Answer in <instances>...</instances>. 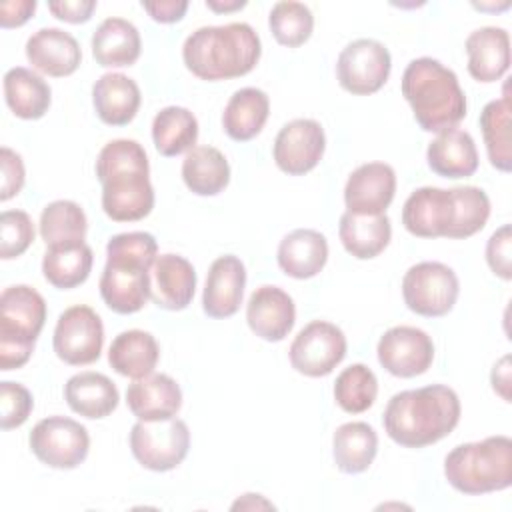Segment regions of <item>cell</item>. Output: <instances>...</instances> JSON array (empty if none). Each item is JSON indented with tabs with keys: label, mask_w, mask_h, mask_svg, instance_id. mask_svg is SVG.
<instances>
[{
	"label": "cell",
	"mask_w": 512,
	"mask_h": 512,
	"mask_svg": "<svg viewBox=\"0 0 512 512\" xmlns=\"http://www.w3.org/2000/svg\"><path fill=\"white\" fill-rule=\"evenodd\" d=\"M96 178L102 184V210L114 222H136L154 208L150 164L140 142L116 138L104 144L96 158Z\"/></svg>",
	"instance_id": "1"
},
{
	"label": "cell",
	"mask_w": 512,
	"mask_h": 512,
	"mask_svg": "<svg viewBox=\"0 0 512 512\" xmlns=\"http://www.w3.org/2000/svg\"><path fill=\"white\" fill-rule=\"evenodd\" d=\"M460 398L444 384L396 392L382 416L390 440L404 448H424L446 438L460 422Z\"/></svg>",
	"instance_id": "2"
},
{
	"label": "cell",
	"mask_w": 512,
	"mask_h": 512,
	"mask_svg": "<svg viewBox=\"0 0 512 512\" xmlns=\"http://www.w3.org/2000/svg\"><path fill=\"white\" fill-rule=\"evenodd\" d=\"M260 54V36L246 22L202 26L188 34L182 44L186 68L208 82L230 80L252 72Z\"/></svg>",
	"instance_id": "3"
},
{
	"label": "cell",
	"mask_w": 512,
	"mask_h": 512,
	"mask_svg": "<svg viewBox=\"0 0 512 512\" xmlns=\"http://www.w3.org/2000/svg\"><path fill=\"white\" fill-rule=\"evenodd\" d=\"M158 256L150 232H122L106 244L100 296L116 314H134L150 298V268Z\"/></svg>",
	"instance_id": "4"
},
{
	"label": "cell",
	"mask_w": 512,
	"mask_h": 512,
	"mask_svg": "<svg viewBox=\"0 0 512 512\" xmlns=\"http://www.w3.org/2000/svg\"><path fill=\"white\" fill-rule=\"evenodd\" d=\"M402 96L412 108L418 126L426 132L456 128L466 116V96L454 70L440 60L414 58L402 74Z\"/></svg>",
	"instance_id": "5"
},
{
	"label": "cell",
	"mask_w": 512,
	"mask_h": 512,
	"mask_svg": "<svg viewBox=\"0 0 512 512\" xmlns=\"http://www.w3.org/2000/svg\"><path fill=\"white\" fill-rule=\"evenodd\" d=\"M448 484L468 496L506 490L512 484V440L488 436L452 448L444 458Z\"/></svg>",
	"instance_id": "6"
},
{
	"label": "cell",
	"mask_w": 512,
	"mask_h": 512,
	"mask_svg": "<svg viewBox=\"0 0 512 512\" xmlns=\"http://www.w3.org/2000/svg\"><path fill=\"white\" fill-rule=\"evenodd\" d=\"M46 322V300L26 284L8 286L0 294V370L24 366Z\"/></svg>",
	"instance_id": "7"
},
{
	"label": "cell",
	"mask_w": 512,
	"mask_h": 512,
	"mask_svg": "<svg viewBox=\"0 0 512 512\" xmlns=\"http://www.w3.org/2000/svg\"><path fill=\"white\" fill-rule=\"evenodd\" d=\"M190 448V430L180 418L138 420L130 430V450L140 466L168 472L182 464Z\"/></svg>",
	"instance_id": "8"
},
{
	"label": "cell",
	"mask_w": 512,
	"mask_h": 512,
	"mask_svg": "<svg viewBox=\"0 0 512 512\" xmlns=\"http://www.w3.org/2000/svg\"><path fill=\"white\" fill-rule=\"evenodd\" d=\"M460 292L456 272L436 260L410 266L402 278V298L408 310L420 316L438 318L448 314Z\"/></svg>",
	"instance_id": "9"
},
{
	"label": "cell",
	"mask_w": 512,
	"mask_h": 512,
	"mask_svg": "<svg viewBox=\"0 0 512 512\" xmlns=\"http://www.w3.org/2000/svg\"><path fill=\"white\" fill-rule=\"evenodd\" d=\"M34 456L58 470H72L80 466L90 450V436L86 426L66 416H48L36 422L28 436Z\"/></svg>",
	"instance_id": "10"
},
{
	"label": "cell",
	"mask_w": 512,
	"mask_h": 512,
	"mask_svg": "<svg viewBox=\"0 0 512 512\" xmlns=\"http://www.w3.org/2000/svg\"><path fill=\"white\" fill-rule=\"evenodd\" d=\"M52 346L64 364L86 366L96 362L104 346L102 318L86 304L66 308L58 316Z\"/></svg>",
	"instance_id": "11"
},
{
	"label": "cell",
	"mask_w": 512,
	"mask_h": 512,
	"mask_svg": "<svg viewBox=\"0 0 512 512\" xmlns=\"http://www.w3.org/2000/svg\"><path fill=\"white\" fill-rule=\"evenodd\" d=\"M392 68L388 48L374 38H358L342 48L336 60L338 84L356 96L378 92Z\"/></svg>",
	"instance_id": "12"
},
{
	"label": "cell",
	"mask_w": 512,
	"mask_h": 512,
	"mask_svg": "<svg viewBox=\"0 0 512 512\" xmlns=\"http://www.w3.org/2000/svg\"><path fill=\"white\" fill-rule=\"evenodd\" d=\"M344 332L326 320H312L292 340L288 358L296 372L320 378L328 376L346 356Z\"/></svg>",
	"instance_id": "13"
},
{
	"label": "cell",
	"mask_w": 512,
	"mask_h": 512,
	"mask_svg": "<svg viewBox=\"0 0 512 512\" xmlns=\"http://www.w3.org/2000/svg\"><path fill=\"white\" fill-rule=\"evenodd\" d=\"M380 366L398 378L424 374L434 360L432 338L416 326H392L376 346Z\"/></svg>",
	"instance_id": "14"
},
{
	"label": "cell",
	"mask_w": 512,
	"mask_h": 512,
	"mask_svg": "<svg viewBox=\"0 0 512 512\" xmlns=\"http://www.w3.org/2000/svg\"><path fill=\"white\" fill-rule=\"evenodd\" d=\"M326 150V134L320 122L296 118L286 122L276 134L272 156L276 166L288 176H302L318 166Z\"/></svg>",
	"instance_id": "15"
},
{
	"label": "cell",
	"mask_w": 512,
	"mask_h": 512,
	"mask_svg": "<svg viewBox=\"0 0 512 512\" xmlns=\"http://www.w3.org/2000/svg\"><path fill=\"white\" fill-rule=\"evenodd\" d=\"M454 220L452 190L422 186L402 206L404 228L418 238H448Z\"/></svg>",
	"instance_id": "16"
},
{
	"label": "cell",
	"mask_w": 512,
	"mask_h": 512,
	"mask_svg": "<svg viewBox=\"0 0 512 512\" xmlns=\"http://www.w3.org/2000/svg\"><path fill=\"white\" fill-rule=\"evenodd\" d=\"M396 192V172L386 162H366L350 172L344 204L356 214H386Z\"/></svg>",
	"instance_id": "17"
},
{
	"label": "cell",
	"mask_w": 512,
	"mask_h": 512,
	"mask_svg": "<svg viewBox=\"0 0 512 512\" xmlns=\"http://www.w3.org/2000/svg\"><path fill=\"white\" fill-rule=\"evenodd\" d=\"M246 322L250 330L266 342L284 340L296 322L292 296L280 286L264 284L256 288L246 304Z\"/></svg>",
	"instance_id": "18"
},
{
	"label": "cell",
	"mask_w": 512,
	"mask_h": 512,
	"mask_svg": "<svg viewBox=\"0 0 512 512\" xmlns=\"http://www.w3.org/2000/svg\"><path fill=\"white\" fill-rule=\"evenodd\" d=\"M246 286V268L234 254L218 256L208 270L202 310L210 318H230L238 312Z\"/></svg>",
	"instance_id": "19"
},
{
	"label": "cell",
	"mask_w": 512,
	"mask_h": 512,
	"mask_svg": "<svg viewBox=\"0 0 512 512\" xmlns=\"http://www.w3.org/2000/svg\"><path fill=\"white\" fill-rule=\"evenodd\" d=\"M196 290V270L180 254H160L150 268V300L164 310H184Z\"/></svg>",
	"instance_id": "20"
},
{
	"label": "cell",
	"mask_w": 512,
	"mask_h": 512,
	"mask_svg": "<svg viewBox=\"0 0 512 512\" xmlns=\"http://www.w3.org/2000/svg\"><path fill=\"white\" fill-rule=\"evenodd\" d=\"M26 58L42 74L64 78L78 70L82 50L78 40L62 28H40L26 40Z\"/></svg>",
	"instance_id": "21"
},
{
	"label": "cell",
	"mask_w": 512,
	"mask_h": 512,
	"mask_svg": "<svg viewBox=\"0 0 512 512\" xmlns=\"http://www.w3.org/2000/svg\"><path fill=\"white\" fill-rule=\"evenodd\" d=\"M468 74L478 82H496L510 68V36L500 26H482L466 38Z\"/></svg>",
	"instance_id": "22"
},
{
	"label": "cell",
	"mask_w": 512,
	"mask_h": 512,
	"mask_svg": "<svg viewBox=\"0 0 512 512\" xmlns=\"http://www.w3.org/2000/svg\"><path fill=\"white\" fill-rule=\"evenodd\" d=\"M280 270L296 280H306L322 272L328 260V240L312 228H296L288 232L276 252Z\"/></svg>",
	"instance_id": "23"
},
{
	"label": "cell",
	"mask_w": 512,
	"mask_h": 512,
	"mask_svg": "<svg viewBox=\"0 0 512 512\" xmlns=\"http://www.w3.org/2000/svg\"><path fill=\"white\" fill-rule=\"evenodd\" d=\"M126 404L138 420H166L178 414L182 390L172 376L150 374L128 386Z\"/></svg>",
	"instance_id": "24"
},
{
	"label": "cell",
	"mask_w": 512,
	"mask_h": 512,
	"mask_svg": "<svg viewBox=\"0 0 512 512\" xmlns=\"http://www.w3.org/2000/svg\"><path fill=\"white\" fill-rule=\"evenodd\" d=\"M140 100L138 84L122 72L102 74L92 86L96 116L108 126H126L132 122L140 108Z\"/></svg>",
	"instance_id": "25"
},
{
	"label": "cell",
	"mask_w": 512,
	"mask_h": 512,
	"mask_svg": "<svg viewBox=\"0 0 512 512\" xmlns=\"http://www.w3.org/2000/svg\"><path fill=\"white\" fill-rule=\"evenodd\" d=\"M428 168L444 178H468L478 170L474 138L460 128L440 132L426 148Z\"/></svg>",
	"instance_id": "26"
},
{
	"label": "cell",
	"mask_w": 512,
	"mask_h": 512,
	"mask_svg": "<svg viewBox=\"0 0 512 512\" xmlns=\"http://www.w3.org/2000/svg\"><path fill=\"white\" fill-rule=\"evenodd\" d=\"M142 52L138 28L118 16H110L98 24L92 34V56L104 68L132 66Z\"/></svg>",
	"instance_id": "27"
},
{
	"label": "cell",
	"mask_w": 512,
	"mask_h": 512,
	"mask_svg": "<svg viewBox=\"0 0 512 512\" xmlns=\"http://www.w3.org/2000/svg\"><path fill=\"white\" fill-rule=\"evenodd\" d=\"M64 400L72 412L98 420L110 416L120 400L116 384L102 372H80L64 384Z\"/></svg>",
	"instance_id": "28"
},
{
	"label": "cell",
	"mask_w": 512,
	"mask_h": 512,
	"mask_svg": "<svg viewBox=\"0 0 512 512\" xmlns=\"http://www.w3.org/2000/svg\"><path fill=\"white\" fill-rule=\"evenodd\" d=\"M338 236L350 256L370 260L390 244L392 224L386 214H356L346 210L340 216Z\"/></svg>",
	"instance_id": "29"
},
{
	"label": "cell",
	"mask_w": 512,
	"mask_h": 512,
	"mask_svg": "<svg viewBox=\"0 0 512 512\" xmlns=\"http://www.w3.org/2000/svg\"><path fill=\"white\" fill-rule=\"evenodd\" d=\"M160 360V346L146 330H124L108 348V364L120 376L138 380L150 376Z\"/></svg>",
	"instance_id": "30"
},
{
	"label": "cell",
	"mask_w": 512,
	"mask_h": 512,
	"mask_svg": "<svg viewBox=\"0 0 512 512\" xmlns=\"http://www.w3.org/2000/svg\"><path fill=\"white\" fill-rule=\"evenodd\" d=\"M270 114V98L264 90L246 86L236 90L224 112L222 128L236 142H248L258 136Z\"/></svg>",
	"instance_id": "31"
},
{
	"label": "cell",
	"mask_w": 512,
	"mask_h": 512,
	"mask_svg": "<svg viewBox=\"0 0 512 512\" xmlns=\"http://www.w3.org/2000/svg\"><path fill=\"white\" fill-rule=\"evenodd\" d=\"M4 98L14 116L22 120H38L50 108L52 90L34 70L14 66L4 74Z\"/></svg>",
	"instance_id": "32"
},
{
	"label": "cell",
	"mask_w": 512,
	"mask_h": 512,
	"mask_svg": "<svg viewBox=\"0 0 512 512\" xmlns=\"http://www.w3.org/2000/svg\"><path fill=\"white\" fill-rule=\"evenodd\" d=\"M378 452V434L368 422H346L332 436L334 464L344 474H360L370 468Z\"/></svg>",
	"instance_id": "33"
},
{
	"label": "cell",
	"mask_w": 512,
	"mask_h": 512,
	"mask_svg": "<svg viewBox=\"0 0 512 512\" xmlns=\"http://www.w3.org/2000/svg\"><path fill=\"white\" fill-rule=\"evenodd\" d=\"M182 180L198 196H216L230 182V164L214 146H194L182 162Z\"/></svg>",
	"instance_id": "34"
},
{
	"label": "cell",
	"mask_w": 512,
	"mask_h": 512,
	"mask_svg": "<svg viewBox=\"0 0 512 512\" xmlns=\"http://www.w3.org/2000/svg\"><path fill=\"white\" fill-rule=\"evenodd\" d=\"M92 262L94 254L86 242L48 246L42 258V274L54 288L70 290L88 280Z\"/></svg>",
	"instance_id": "35"
},
{
	"label": "cell",
	"mask_w": 512,
	"mask_h": 512,
	"mask_svg": "<svg viewBox=\"0 0 512 512\" xmlns=\"http://www.w3.org/2000/svg\"><path fill=\"white\" fill-rule=\"evenodd\" d=\"M152 140L168 158L190 152L198 140V120L184 106H166L152 120Z\"/></svg>",
	"instance_id": "36"
},
{
	"label": "cell",
	"mask_w": 512,
	"mask_h": 512,
	"mask_svg": "<svg viewBox=\"0 0 512 512\" xmlns=\"http://www.w3.org/2000/svg\"><path fill=\"white\" fill-rule=\"evenodd\" d=\"M512 102L510 94L488 102L480 112V128L486 144V154L490 164L500 172H510L512 168V140H510V124H512Z\"/></svg>",
	"instance_id": "37"
},
{
	"label": "cell",
	"mask_w": 512,
	"mask_h": 512,
	"mask_svg": "<svg viewBox=\"0 0 512 512\" xmlns=\"http://www.w3.org/2000/svg\"><path fill=\"white\" fill-rule=\"evenodd\" d=\"M40 236L46 246L84 242L88 220L80 204L72 200H54L40 214Z\"/></svg>",
	"instance_id": "38"
},
{
	"label": "cell",
	"mask_w": 512,
	"mask_h": 512,
	"mask_svg": "<svg viewBox=\"0 0 512 512\" xmlns=\"http://www.w3.org/2000/svg\"><path fill=\"white\" fill-rule=\"evenodd\" d=\"M378 396L376 374L366 364H350L334 382V400L348 414L366 412Z\"/></svg>",
	"instance_id": "39"
},
{
	"label": "cell",
	"mask_w": 512,
	"mask_h": 512,
	"mask_svg": "<svg viewBox=\"0 0 512 512\" xmlns=\"http://www.w3.org/2000/svg\"><path fill=\"white\" fill-rule=\"evenodd\" d=\"M268 26L278 44L288 48H298L312 36L314 16L306 4L284 0L272 6L268 16Z\"/></svg>",
	"instance_id": "40"
},
{
	"label": "cell",
	"mask_w": 512,
	"mask_h": 512,
	"mask_svg": "<svg viewBox=\"0 0 512 512\" xmlns=\"http://www.w3.org/2000/svg\"><path fill=\"white\" fill-rule=\"evenodd\" d=\"M450 190L454 198V220L448 238H470L486 226L490 216V198L478 186H456Z\"/></svg>",
	"instance_id": "41"
},
{
	"label": "cell",
	"mask_w": 512,
	"mask_h": 512,
	"mask_svg": "<svg viewBox=\"0 0 512 512\" xmlns=\"http://www.w3.org/2000/svg\"><path fill=\"white\" fill-rule=\"evenodd\" d=\"M34 242V224L24 210H4L0 214V258L22 256Z\"/></svg>",
	"instance_id": "42"
},
{
	"label": "cell",
	"mask_w": 512,
	"mask_h": 512,
	"mask_svg": "<svg viewBox=\"0 0 512 512\" xmlns=\"http://www.w3.org/2000/svg\"><path fill=\"white\" fill-rule=\"evenodd\" d=\"M34 408L30 390L18 382H0V424L2 430L22 426Z\"/></svg>",
	"instance_id": "43"
},
{
	"label": "cell",
	"mask_w": 512,
	"mask_h": 512,
	"mask_svg": "<svg viewBox=\"0 0 512 512\" xmlns=\"http://www.w3.org/2000/svg\"><path fill=\"white\" fill-rule=\"evenodd\" d=\"M486 262L490 270L502 278H512V228L510 224H502L486 242Z\"/></svg>",
	"instance_id": "44"
},
{
	"label": "cell",
	"mask_w": 512,
	"mask_h": 512,
	"mask_svg": "<svg viewBox=\"0 0 512 512\" xmlns=\"http://www.w3.org/2000/svg\"><path fill=\"white\" fill-rule=\"evenodd\" d=\"M0 168H2V178H0V200L6 202L14 198L22 186H24V162L18 152H14L8 146L0 148Z\"/></svg>",
	"instance_id": "45"
},
{
	"label": "cell",
	"mask_w": 512,
	"mask_h": 512,
	"mask_svg": "<svg viewBox=\"0 0 512 512\" xmlns=\"http://www.w3.org/2000/svg\"><path fill=\"white\" fill-rule=\"evenodd\" d=\"M48 10L64 22L70 24H82L88 22L92 12L96 10L94 0H52L48 2Z\"/></svg>",
	"instance_id": "46"
},
{
	"label": "cell",
	"mask_w": 512,
	"mask_h": 512,
	"mask_svg": "<svg viewBox=\"0 0 512 512\" xmlns=\"http://www.w3.org/2000/svg\"><path fill=\"white\" fill-rule=\"evenodd\" d=\"M36 0H6L0 4V26L18 28L36 12Z\"/></svg>",
	"instance_id": "47"
},
{
	"label": "cell",
	"mask_w": 512,
	"mask_h": 512,
	"mask_svg": "<svg viewBox=\"0 0 512 512\" xmlns=\"http://www.w3.org/2000/svg\"><path fill=\"white\" fill-rule=\"evenodd\" d=\"M142 8L150 14L152 20L160 24H172L184 18L188 10V2L186 0H156V2L142 0Z\"/></svg>",
	"instance_id": "48"
},
{
	"label": "cell",
	"mask_w": 512,
	"mask_h": 512,
	"mask_svg": "<svg viewBox=\"0 0 512 512\" xmlns=\"http://www.w3.org/2000/svg\"><path fill=\"white\" fill-rule=\"evenodd\" d=\"M490 382H492V390L504 400L510 402V356L504 354L490 372Z\"/></svg>",
	"instance_id": "49"
},
{
	"label": "cell",
	"mask_w": 512,
	"mask_h": 512,
	"mask_svg": "<svg viewBox=\"0 0 512 512\" xmlns=\"http://www.w3.org/2000/svg\"><path fill=\"white\" fill-rule=\"evenodd\" d=\"M258 510V508H274L272 502L264 500L260 494H244L242 498H238L234 504H232V510Z\"/></svg>",
	"instance_id": "50"
},
{
	"label": "cell",
	"mask_w": 512,
	"mask_h": 512,
	"mask_svg": "<svg viewBox=\"0 0 512 512\" xmlns=\"http://www.w3.org/2000/svg\"><path fill=\"white\" fill-rule=\"evenodd\" d=\"M206 6L214 12H234L246 6L244 0H230V2H218V0H206Z\"/></svg>",
	"instance_id": "51"
}]
</instances>
